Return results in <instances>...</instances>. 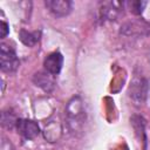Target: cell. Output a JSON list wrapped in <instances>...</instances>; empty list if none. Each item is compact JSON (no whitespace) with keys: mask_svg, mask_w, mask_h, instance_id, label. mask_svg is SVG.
Returning <instances> with one entry per match:
<instances>
[{"mask_svg":"<svg viewBox=\"0 0 150 150\" xmlns=\"http://www.w3.org/2000/svg\"><path fill=\"white\" fill-rule=\"evenodd\" d=\"M20 61L13 47L1 43L0 47V68L4 73H14L19 68Z\"/></svg>","mask_w":150,"mask_h":150,"instance_id":"1","label":"cell"},{"mask_svg":"<svg viewBox=\"0 0 150 150\" xmlns=\"http://www.w3.org/2000/svg\"><path fill=\"white\" fill-rule=\"evenodd\" d=\"M148 83L143 77H135L129 87V96L137 104H142L146 97Z\"/></svg>","mask_w":150,"mask_h":150,"instance_id":"2","label":"cell"},{"mask_svg":"<svg viewBox=\"0 0 150 150\" xmlns=\"http://www.w3.org/2000/svg\"><path fill=\"white\" fill-rule=\"evenodd\" d=\"M16 130L18 134H20L26 139H33L40 134L39 124L33 120L27 118H19L16 122Z\"/></svg>","mask_w":150,"mask_h":150,"instance_id":"3","label":"cell"},{"mask_svg":"<svg viewBox=\"0 0 150 150\" xmlns=\"http://www.w3.org/2000/svg\"><path fill=\"white\" fill-rule=\"evenodd\" d=\"M45 5L49 9V12L56 18L68 15L73 8V2L69 0H46Z\"/></svg>","mask_w":150,"mask_h":150,"instance_id":"4","label":"cell"},{"mask_svg":"<svg viewBox=\"0 0 150 150\" xmlns=\"http://www.w3.org/2000/svg\"><path fill=\"white\" fill-rule=\"evenodd\" d=\"M62 64H63V56L60 52H54L49 54L43 61L45 70L52 75H57L61 71Z\"/></svg>","mask_w":150,"mask_h":150,"instance_id":"5","label":"cell"},{"mask_svg":"<svg viewBox=\"0 0 150 150\" xmlns=\"http://www.w3.org/2000/svg\"><path fill=\"white\" fill-rule=\"evenodd\" d=\"M33 81L34 83L42 88L45 91H50L54 88L55 81H54V75L49 74L48 71H38L36 74H34L33 76Z\"/></svg>","mask_w":150,"mask_h":150,"instance_id":"6","label":"cell"},{"mask_svg":"<svg viewBox=\"0 0 150 150\" xmlns=\"http://www.w3.org/2000/svg\"><path fill=\"white\" fill-rule=\"evenodd\" d=\"M19 38L21 42L27 47H33L40 39V32H28L26 29H21L19 33Z\"/></svg>","mask_w":150,"mask_h":150,"instance_id":"7","label":"cell"},{"mask_svg":"<svg viewBox=\"0 0 150 150\" xmlns=\"http://www.w3.org/2000/svg\"><path fill=\"white\" fill-rule=\"evenodd\" d=\"M130 121H131V124H132L137 136L141 139H143V142H145V131H144V124L145 123H144L143 117H141V116H132L130 118Z\"/></svg>","mask_w":150,"mask_h":150,"instance_id":"8","label":"cell"},{"mask_svg":"<svg viewBox=\"0 0 150 150\" xmlns=\"http://www.w3.org/2000/svg\"><path fill=\"white\" fill-rule=\"evenodd\" d=\"M19 118H16L15 114L12 112V111H6L4 110L2 114H1V123L5 128L7 129H13L14 127H16V122H18Z\"/></svg>","mask_w":150,"mask_h":150,"instance_id":"9","label":"cell"},{"mask_svg":"<svg viewBox=\"0 0 150 150\" xmlns=\"http://www.w3.org/2000/svg\"><path fill=\"white\" fill-rule=\"evenodd\" d=\"M146 6V1H131L130 2V11L134 14H141L143 12V8Z\"/></svg>","mask_w":150,"mask_h":150,"instance_id":"10","label":"cell"},{"mask_svg":"<svg viewBox=\"0 0 150 150\" xmlns=\"http://www.w3.org/2000/svg\"><path fill=\"white\" fill-rule=\"evenodd\" d=\"M0 30H1V33H0L1 39L6 38V35H7L8 32H9V28H8V25H7L5 21H1V28H0Z\"/></svg>","mask_w":150,"mask_h":150,"instance_id":"11","label":"cell"}]
</instances>
